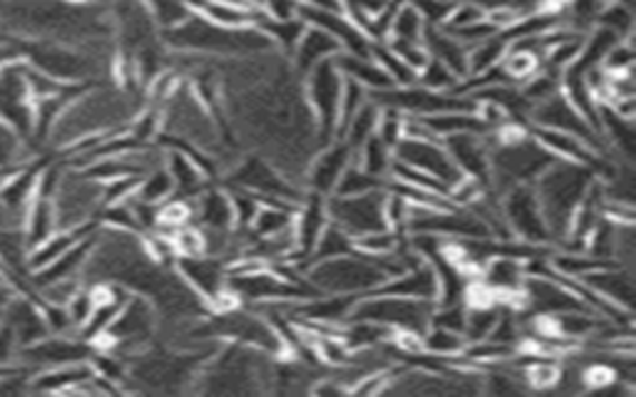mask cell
<instances>
[{"label": "cell", "mask_w": 636, "mask_h": 397, "mask_svg": "<svg viewBox=\"0 0 636 397\" xmlns=\"http://www.w3.org/2000/svg\"><path fill=\"white\" fill-rule=\"evenodd\" d=\"M393 157L398 159V162H403L408 167L420 169V171H425V175L440 179L448 187H452L458 179H462L460 169L446 152L443 142H433V139L403 137L401 145L393 149Z\"/></svg>", "instance_id": "4fadbf2b"}, {"label": "cell", "mask_w": 636, "mask_h": 397, "mask_svg": "<svg viewBox=\"0 0 636 397\" xmlns=\"http://www.w3.org/2000/svg\"><path fill=\"white\" fill-rule=\"evenodd\" d=\"M256 26L262 28V33L268 40H272L274 50H282L284 56H288V58H291V52H294L301 33L306 30V23L301 18H296V20H268L264 16H258Z\"/></svg>", "instance_id": "d6a6232c"}, {"label": "cell", "mask_w": 636, "mask_h": 397, "mask_svg": "<svg viewBox=\"0 0 636 397\" xmlns=\"http://www.w3.org/2000/svg\"><path fill=\"white\" fill-rule=\"evenodd\" d=\"M224 187H236L246 189L264 201H288L299 204V199L304 197L294 181L286 179L274 162H268V157H244L234 165V169L226 177Z\"/></svg>", "instance_id": "ba28073f"}, {"label": "cell", "mask_w": 636, "mask_h": 397, "mask_svg": "<svg viewBox=\"0 0 636 397\" xmlns=\"http://www.w3.org/2000/svg\"><path fill=\"white\" fill-rule=\"evenodd\" d=\"M58 214V229H97V214L102 209V185L90 179L82 169H65L52 195Z\"/></svg>", "instance_id": "5b68a950"}, {"label": "cell", "mask_w": 636, "mask_h": 397, "mask_svg": "<svg viewBox=\"0 0 636 397\" xmlns=\"http://www.w3.org/2000/svg\"><path fill=\"white\" fill-rule=\"evenodd\" d=\"M371 58L379 62L381 70L391 78L395 88H408V85H415L418 72L405 66V62L395 56L393 48L388 42H371Z\"/></svg>", "instance_id": "ab89813d"}, {"label": "cell", "mask_w": 636, "mask_h": 397, "mask_svg": "<svg viewBox=\"0 0 636 397\" xmlns=\"http://www.w3.org/2000/svg\"><path fill=\"white\" fill-rule=\"evenodd\" d=\"M485 20V8L478 6L476 0H452V8L446 18V23L440 26L443 30H458L472 23H480Z\"/></svg>", "instance_id": "c3c4849f"}, {"label": "cell", "mask_w": 636, "mask_h": 397, "mask_svg": "<svg viewBox=\"0 0 636 397\" xmlns=\"http://www.w3.org/2000/svg\"><path fill=\"white\" fill-rule=\"evenodd\" d=\"M258 10L268 20H296L299 3L296 0H258Z\"/></svg>", "instance_id": "f907efd6"}, {"label": "cell", "mask_w": 636, "mask_h": 397, "mask_svg": "<svg viewBox=\"0 0 636 397\" xmlns=\"http://www.w3.org/2000/svg\"><path fill=\"white\" fill-rule=\"evenodd\" d=\"M383 189H388V179L373 177L355 162H351L346 169H343V175L336 181V189H333L331 197H363L371 195V191H383Z\"/></svg>", "instance_id": "e575fe53"}, {"label": "cell", "mask_w": 636, "mask_h": 397, "mask_svg": "<svg viewBox=\"0 0 636 397\" xmlns=\"http://www.w3.org/2000/svg\"><path fill=\"white\" fill-rule=\"evenodd\" d=\"M0 227H20V224L6 211L3 204H0Z\"/></svg>", "instance_id": "f5cc1de1"}, {"label": "cell", "mask_w": 636, "mask_h": 397, "mask_svg": "<svg viewBox=\"0 0 636 397\" xmlns=\"http://www.w3.org/2000/svg\"><path fill=\"white\" fill-rule=\"evenodd\" d=\"M331 224L329 219V197L314 195V191H304V197L299 199L296 209H294V239H296V259L291 261L301 274L306 271L311 251L319 241V236L323 234Z\"/></svg>", "instance_id": "7c38bea8"}, {"label": "cell", "mask_w": 636, "mask_h": 397, "mask_svg": "<svg viewBox=\"0 0 636 397\" xmlns=\"http://www.w3.org/2000/svg\"><path fill=\"white\" fill-rule=\"evenodd\" d=\"M527 276H530L527 274V261L515 259V256H502V254L490 256V259L485 261L478 271L480 281L500 296L502 306L510 296L522 291Z\"/></svg>", "instance_id": "44dd1931"}, {"label": "cell", "mask_w": 636, "mask_h": 397, "mask_svg": "<svg viewBox=\"0 0 636 397\" xmlns=\"http://www.w3.org/2000/svg\"><path fill=\"white\" fill-rule=\"evenodd\" d=\"M92 353V343L82 340L80 336H52V333H48V336H42L40 340L30 343L28 348L20 350L16 365L28 373H36L58 368V365L90 360Z\"/></svg>", "instance_id": "30bf717a"}, {"label": "cell", "mask_w": 636, "mask_h": 397, "mask_svg": "<svg viewBox=\"0 0 636 397\" xmlns=\"http://www.w3.org/2000/svg\"><path fill=\"white\" fill-rule=\"evenodd\" d=\"M379 115H381V107L371 102V98H369V102H365L361 110L351 117L349 125L341 130L339 137L353 149V157H355V152H359V147L365 142V139L375 132Z\"/></svg>", "instance_id": "8d00e7d4"}, {"label": "cell", "mask_w": 636, "mask_h": 397, "mask_svg": "<svg viewBox=\"0 0 636 397\" xmlns=\"http://www.w3.org/2000/svg\"><path fill=\"white\" fill-rule=\"evenodd\" d=\"M341 52V46L331 36L323 33L319 28H309L301 33L294 52H291V62H294V70L306 78V75L314 70L319 62L336 58Z\"/></svg>", "instance_id": "cb8c5ba5"}, {"label": "cell", "mask_w": 636, "mask_h": 397, "mask_svg": "<svg viewBox=\"0 0 636 397\" xmlns=\"http://www.w3.org/2000/svg\"><path fill=\"white\" fill-rule=\"evenodd\" d=\"M505 306H480V308H468L466 316V328H462V336L468 343H476L490 336V330L498 324V318L502 314Z\"/></svg>", "instance_id": "b9f144b4"}, {"label": "cell", "mask_w": 636, "mask_h": 397, "mask_svg": "<svg viewBox=\"0 0 636 397\" xmlns=\"http://www.w3.org/2000/svg\"><path fill=\"white\" fill-rule=\"evenodd\" d=\"M343 75L336 60H323L304 78V100L316 125L319 145H329L339 137V100Z\"/></svg>", "instance_id": "8992f818"}, {"label": "cell", "mask_w": 636, "mask_h": 397, "mask_svg": "<svg viewBox=\"0 0 636 397\" xmlns=\"http://www.w3.org/2000/svg\"><path fill=\"white\" fill-rule=\"evenodd\" d=\"M634 68V48L629 40H619L617 46H614L605 62H601V70L609 72V75H619V72H629Z\"/></svg>", "instance_id": "681fc988"}, {"label": "cell", "mask_w": 636, "mask_h": 397, "mask_svg": "<svg viewBox=\"0 0 636 397\" xmlns=\"http://www.w3.org/2000/svg\"><path fill=\"white\" fill-rule=\"evenodd\" d=\"M433 306L436 304H425V300H411L388 294H369L355 300L351 318L371 320V324H379L391 330L408 328L423 333L430 324Z\"/></svg>", "instance_id": "52a82bcc"}, {"label": "cell", "mask_w": 636, "mask_h": 397, "mask_svg": "<svg viewBox=\"0 0 636 397\" xmlns=\"http://www.w3.org/2000/svg\"><path fill=\"white\" fill-rule=\"evenodd\" d=\"M30 157L32 152H28V145L23 139L10 130L6 122H0V175L26 162H32Z\"/></svg>", "instance_id": "60d3db41"}, {"label": "cell", "mask_w": 636, "mask_h": 397, "mask_svg": "<svg viewBox=\"0 0 636 397\" xmlns=\"http://www.w3.org/2000/svg\"><path fill=\"white\" fill-rule=\"evenodd\" d=\"M468 348V340L458 330L428 326L423 330V350L443 360H458Z\"/></svg>", "instance_id": "4dcf8cb0"}, {"label": "cell", "mask_w": 636, "mask_h": 397, "mask_svg": "<svg viewBox=\"0 0 636 397\" xmlns=\"http://www.w3.org/2000/svg\"><path fill=\"white\" fill-rule=\"evenodd\" d=\"M375 137L381 139L385 147L395 149L401 145V139L405 137V115H401L398 110H388V107H381L379 122H375Z\"/></svg>", "instance_id": "bcb514c9"}, {"label": "cell", "mask_w": 636, "mask_h": 397, "mask_svg": "<svg viewBox=\"0 0 636 397\" xmlns=\"http://www.w3.org/2000/svg\"><path fill=\"white\" fill-rule=\"evenodd\" d=\"M581 281L595 288V291L605 300H609L611 306L627 310V314H632L634 310L636 294H634L632 268L622 266V264H609V266L597 268L595 274L581 278Z\"/></svg>", "instance_id": "7402d4cb"}, {"label": "cell", "mask_w": 636, "mask_h": 397, "mask_svg": "<svg viewBox=\"0 0 636 397\" xmlns=\"http://www.w3.org/2000/svg\"><path fill=\"white\" fill-rule=\"evenodd\" d=\"M443 147L462 177L476 179L482 187L492 189L488 135H452L443 139Z\"/></svg>", "instance_id": "2e32d148"}, {"label": "cell", "mask_w": 636, "mask_h": 397, "mask_svg": "<svg viewBox=\"0 0 636 397\" xmlns=\"http://www.w3.org/2000/svg\"><path fill=\"white\" fill-rule=\"evenodd\" d=\"M353 162V149L343 142L341 137L333 139V142L323 145L319 149V155L311 159L306 167V191H314L321 197H331L333 189H336V181L341 179L343 169Z\"/></svg>", "instance_id": "e0dca14e"}, {"label": "cell", "mask_w": 636, "mask_h": 397, "mask_svg": "<svg viewBox=\"0 0 636 397\" xmlns=\"http://www.w3.org/2000/svg\"><path fill=\"white\" fill-rule=\"evenodd\" d=\"M385 191H371L363 197H329V219L339 229L355 236L388 229L383 217Z\"/></svg>", "instance_id": "8fae6325"}, {"label": "cell", "mask_w": 636, "mask_h": 397, "mask_svg": "<svg viewBox=\"0 0 636 397\" xmlns=\"http://www.w3.org/2000/svg\"><path fill=\"white\" fill-rule=\"evenodd\" d=\"M20 231H23L26 236L28 251L42 239H48L50 234L58 231V214H56L52 197H46V195H40V191H36V197H32V201L28 204V209L23 214V221H20Z\"/></svg>", "instance_id": "484cf974"}, {"label": "cell", "mask_w": 636, "mask_h": 397, "mask_svg": "<svg viewBox=\"0 0 636 397\" xmlns=\"http://www.w3.org/2000/svg\"><path fill=\"white\" fill-rule=\"evenodd\" d=\"M353 162L359 165L363 171H369V175H373V177L388 179L391 177V167H393V149L385 147L375 135H371L359 147V152H355Z\"/></svg>", "instance_id": "1f68e13d"}, {"label": "cell", "mask_w": 636, "mask_h": 397, "mask_svg": "<svg viewBox=\"0 0 636 397\" xmlns=\"http://www.w3.org/2000/svg\"><path fill=\"white\" fill-rule=\"evenodd\" d=\"M425 28L428 26L423 16L418 13V8L411 3V0H398L391 20V33H388L385 42H413V46H420V42H423Z\"/></svg>", "instance_id": "f546056e"}, {"label": "cell", "mask_w": 636, "mask_h": 397, "mask_svg": "<svg viewBox=\"0 0 636 397\" xmlns=\"http://www.w3.org/2000/svg\"><path fill=\"white\" fill-rule=\"evenodd\" d=\"M423 46H425L430 58L443 62V66L456 72L460 80L466 78L468 75V48L462 46L460 40L452 38L448 30L428 26L425 33H423Z\"/></svg>", "instance_id": "4316f807"}, {"label": "cell", "mask_w": 636, "mask_h": 397, "mask_svg": "<svg viewBox=\"0 0 636 397\" xmlns=\"http://www.w3.org/2000/svg\"><path fill=\"white\" fill-rule=\"evenodd\" d=\"M162 46L177 52H197V56L217 60H254L276 52L262 28H222L199 16H189L179 26L159 30Z\"/></svg>", "instance_id": "6da1fadb"}, {"label": "cell", "mask_w": 636, "mask_h": 397, "mask_svg": "<svg viewBox=\"0 0 636 397\" xmlns=\"http://www.w3.org/2000/svg\"><path fill=\"white\" fill-rule=\"evenodd\" d=\"M532 125L535 127H549V130H559V132H569V135H577L579 139H585V142L595 145L597 149H607L605 139L597 130H591V125L581 117L569 100L565 98L562 92L552 95L549 100L537 102L532 107Z\"/></svg>", "instance_id": "5bb4252c"}, {"label": "cell", "mask_w": 636, "mask_h": 397, "mask_svg": "<svg viewBox=\"0 0 636 397\" xmlns=\"http://www.w3.org/2000/svg\"><path fill=\"white\" fill-rule=\"evenodd\" d=\"M349 254H355L353 236L346 234L343 229H339L336 224H329V227L323 229V234L319 236L314 251H311L309 264L326 261V259H339V256H349Z\"/></svg>", "instance_id": "f35d334b"}, {"label": "cell", "mask_w": 636, "mask_h": 397, "mask_svg": "<svg viewBox=\"0 0 636 397\" xmlns=\"http://www.w3.org/2000/svg\"><path fill=\"white\" fill-rule=\"evenodd\" d=\"M175 271L209 308L214 300H217L226 288H229V281H226V264L222 259H214V256L177 259Z\"/></svg>", "instance_id": "ac0fdd59"}, {"label": "cell", "mask_w": 636, "mask_h": 397, "mask_svg": "<svg viewBox=\"0 0 636 397\" xmlns=\"http://www.w3.org/2000/svg\"><path fill=\"white\" fill-rule=\"evenodd\" d=\"M299 6H311V8H329V10H341L339 0H296Z\"/></svg>", "instance_id": "816d5d0a"}, {"label": "cell", "mask_w": 636, "mask_h": 397, "mask_svg": "<svg viewBox=\"0 0 636 397\" xmlns=\"http://www.w3.org/2000/svg\"><path fill=\"white\" fill-rule=\"evenodd\" d=\"M373 294H388V296H401L411 300H425V304H436L438 300V276L436 268L430 266L425 259L413 251L411 261L398 271L395 276L388 278V281Z\"/></svg>", "instance_id": "d6986e66"}, {"label": "cell", "mask_w": 636, "mask_h": 397, "mask_svg": "<svg viewBox=\"0 0 636 397\" xmlns=\"http://www.w3.org/2000/svg\"><path fill=\"white\" fill-rule=\"evenodd\" d=\"M199 330L204 338L219 343H239V346L266 353L272 358H286V346L278 330L268 320L249 306H236L222 314L204 316Z\"/></svg>", "instance_id": "3957f363"}, {"label": "cell", "mask_w": 636, "mask_h": 397, "mask_svg": "<svg viewBox=\"0 0 636 397\" xmlns=\"http://www.w3.org/2000/svg\"><path fill=\"white\" fill-rule=\"evenodd\" d=\"M458 82H460L458 75L436 58H428V62L420 68L418 80H415V85H420V88L433 90V92H452Z\"/></svg>", "instance_id": "7bdbcfd3"}, {"label": "cell", "mask_w": 636, "mask_h": 397, "mask_svg": "<svg viewBox=\"0 0 636 397\" xmlns=\"http://www.w3.org/2000/svg\"><path fill=\"white\" fill-rule=\"evenodd\" d=\"M172 249L177 259H192V256H204V234L197 224H185L172 236Z\"/></svg>", "instance_id": "7dc6e473"}, {"label": "cell", "mask_w": 636, "mask_h": 397, "mask_svg": "<svg viewBox=\"0 0 636 397\" xmlns=\"http://www.w3.org/2000/svg\"><path fill=\"white\" fill-rule=\"evenodd\" d=\"M369 102V90L359 85L355 80L343 78V88H341V100H339V135L343 127L349 125L351 117L361 110V107Z\"/></svg>", "instance_id": "f6af8a7d"}, {"label": "cell", "mask_w": 636, "mask_h": 397, "mask_svg": "<svg viewBox=\"0 0 636 397\" xmlns=\"http://www.w3.org/2000/svg\"><path fill=\"white\" fill-rule=\"evenodd\" d=\"M299 18L304 20L309 28H319L336 40L341 46V52H351V56H371V40L365 38L361 30L341 13V10L299 6Z\"/></svg>", "instance_id": "9a60e30c"}, {"label": "cell", "mask_w": 636, "mask_h": 397, "mask_svg": "<svg viewBox=\"0 0 636 397\" xmlns=\"http://www.w3.org/2000/svg\"><path fill=\"white\" fill-rule=\"evenodd\" d=\"M0 320L10 326V330L16 333V338L20 343V350L28 348L30 343L40 340L42 336H48L46 320H42V310L38 298L26 291H16L8 298V304L0 314Z\"/></svg>", "instance_id": "ffe728a7"}, {"label": "cell", "mask_w": 636, "mask_h": 397, "mask_svg": "<svg viewBox=\"0 0 636 397\" xmlns=\"http://www.w3.org/2000/svg\"><path fill=\"white\" fill-rule=\"evenodd\" d=\"M408 234H398L393 229H379L363 236H355V254L371 256V259H383V256H393L405 244Z\"/></svg>", "instance_id": "74e56055"}, {"label": "cell", "mask_w": 636, "mask_h": 397, "mask_svg": "<svg viewBox=\"0 0 636 397\" xmlns=\"http://www.w3.org/2000/svg\"><path fill=\"white\" fill-rule=\"evenodd\" d=\"M500 209L512 239L535 246H552V236H549L540 199H537L532 185H515L508 191H502Z\"/></svg>", "instance_id": "9c48e42d"}, {"label": "cell", "mask_w": 636, "mask_h": 397, "mask_svg": "<svg viewBox=\"0 0 636 397\" xmlns=\"http://www.w3.org/2000/svg\"><path fill=\"white\" fill-rule=\"evenodd\" d=\"M597 175L589 167L562 162V159H557L552 167H547L542 175L537 177L532 187L537 191V199H540L542 217L552 241L565 239L573 214L579 207V201L585 199Z\"/></svg>", "instance_id": "7a4b0ae2"}, {"label": "cell", "mask_w": 636, "mask_h": 397, "mask_svg": "<svg viewBox=\"0 0 636 397\" xmlns=\"http://www.w3.org/2000/svg\"><path fill=\"white\" fill-rule=\"evenodd\" d=\"M555 162L557 157L549 155L532 135H525L515 142H495L490 147L492 191L502 195L515 185H535L537 177Z\"/></svg>", "instance_id": "277c9868"}, {"label": "cell", "mask_w": 636, "mask_h": 397, "mask_svg": "<svg viewBox=\"0 0 636 397\" xmlns=\"http://www.w3.org/2000/svg\"><path fill=\"white\" fill-rule=\"evenodd\" d=\"M500 66H502L505 75H508L515 85H522L527 78H532L537 68H540V58H537L535 52H530V50L510 46L508 52H505Z\"/></svg>", "instance_id": "ee69618b"}, {"label": "cell", "mask_w": 636, "mask_h": 397, "mask_svg": "<svg viewBox=\"0 0 636 397\" xmlns=\"http://www.w3.org/2000/svg\"><path fill=\"white\" fill-rule=\"evenodd\" d=\"M187 8L192 16H199L222 28H249V26H256L258 16H262V13H256V10H242V8L226 6L222 3V0H187Z\"/></svg>", "instance_id": "f1b7e54d"}, {"label": "cell", "mask_w": 636, "mask_h": 397, "mask_svg": "<svg viewBox=\"0 0 636 397\" xmlns=\"http://www.w3.org/2000/svg\"><path fill=\"white\" fill-rule=\"evenodd\" d=\"M192 224L212 231H232L234 229V209L229 191L224 187H207L192 201Z\"/></svg>", "instance_id": "603a6c76"}, {"label": "cell", "mask_w": 636, "mask_h": 397, "mask_svg": "<svg viewBox=\"0 0 636 397\" xmlns=\"http://www.w3.org/2000/svg\"><path fill=\"white\" fill-rule=\"evenodd\" d=\"M508 48H510V42L505 40L500 33L492 38H485L476 42V46H470L468 48V75H480V72L498 68Z\"/></svg>", "instance_id": "836d02e7"}, {"label": "cell", "mask_w": 636, "mask_h": 397, "mask_svg": "<svg viewBox=\"0 0 636 397\" xmlns=\"http://www.w3.org/2000/svg\"><path fill=\"white\" fill-rule=\"evenodd\" d=\"M333 60H336V68L343 78L355 80L359 85H363V88L369 92L395 88L391 78H388V75L381 70L379 62H375L371 56H351V52H339V56Z\"/></svg>", "instance_id": "83f0119b"}, {"label": "cell", "mask_w": 636, "mask_h": 397, "mask_svg": "<svg viewBox=\"0 0 636 397\" xmlns=\"http://www.w3.org/2000/svg\"><path fill=\"white\" fill-rule=\"evenodd\" d=\"M165 169L169 171L172 181H175V197L194 201L209 187V179L192 162V157L179 152V149H165Z\"/></svg>", "instance_id": "d4e9b609"}, {"label": "cell", "mask_w": 636, "mask_h": 397, "mask_svg": "<svg viewBox=\"0 0 636 397\" xmlns=\"http://www.w3.org/2000/svg\"><path fill=\"white\" fill-rule=\"evenodd\" d=\"M172 197H175V181H172L165 165L149 169V171H145L143 177H139V185L135 189V199L159 207V204H165Z\"/></svg>", "instance_id": "d590c367"}]
</instances>
